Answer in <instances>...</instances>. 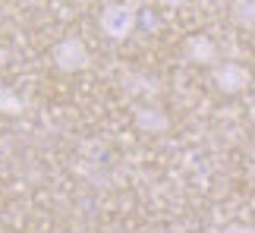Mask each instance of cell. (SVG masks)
<instances>
[{
	"label": "cell",
	"instance_id": "cell-4",
	"mask_svg": "<svg viewBox=\"0 0 255 233\" xmlns=\"http://www.w3.org/2000/svg\"><path fill=\"white\" fill-rule=\"evenodd\" d=\"M186 54L195 63H218V47H214V41L208 35H192L186 41Z\"/></svg>",
	"mask_w": 255,
	"mask_h": 233
},
{
	"label": "cell",
	"instance_id": "cell-5",
	"mask_svg": "<svg viewBox=\"0 0 255 233\" xmlns=\"http://www.w3.org/2000/svg\"><path fill=\"white\" fill-rule=\"evenodd\" d=\"M135 123H139L145 132H161V129H167V116H164L158 108H142L139 114H135Z\"/></svg>",
	"mask_w": 255,
	"mask_h": 233
},
{
	"label": "cell",
	"instance_id": "cell-8",
	"mask_svg": "<svg viewBox=\"0 0 255 233\" xmlns=\"http://www.w3.org/2000/svg\"><path fill=\"white\" fill-rule=\"evenodd\" d=\"M158 3H161V6H167V9H173V6H183L186 0H158Z\"/></svg>",
	"mask_w": 255,
	"mask_h": 233
},
{
	"label": "cell",
	"instance_id": "cell-7",
	"mask_svg": "<svg viewBox=\"0 0 255 233\" xmlns=\"http://www.w3.org/2000/svg\"><path fill=\"white\" fill-rule=\"evenodd\" d=\"M224 233H255V227H249V224H230Z\"/></svg>",
	"mask_w": 255,
	"mask_h": 233
},
{
	"label": "cell",
	"instance_id": "cell-9",
	"mask_svg": "<svg viewBox=\"0 0 255 233\" xmlns=\"http://www.w3.org/2000/svg\"><path fill=\"white\" fill-rule=\"evenodd\" d=\"M252 120H255V111H252Z\"/></svg>",
	"mask_w": 255,
	"mask_h": 233
},
{
	"label": "cell",
	"instance_id": "cell-6",
	"mask_svg": "<svg viewBox=\"0 0 255 233\" xmlns=\"http://www.w3.org/2000/svg\"><path fill=\"white\" fill-rule=\"evenodd\" d=\"M233 19H237L240 25L252 28L255 25V0H233Z\"/></svg>",
	"mask_w": 255,
	"mask_h": 233
},
{
	"label": "cell",
	"instance_id": "cell-1",
	"mask_svg": "<svg viewBox=\"0 0 255 233\" xmlns=\"http://www.w3.org/2000/svg\"><path fill=\"white\" fill-rule=\"evenodd\" d=\"M135 22H139V16H135V6L129 3H107L101 9V28L107 38H129Z\"/></svg>",
	"mask_w": 255,
	"mask_h": 233
},
{
	"label": "cell",
	"instance_id": "cell-3",
	"mask_svg": "<svg viewBox=\"0 0 255 233\" xmlns=\"http://www.w3.org/2000/svg\"><path fill=\"white\" fill-rule=\"evenodd\" d=\"M54 63H57V70H63V73L82 70V66L88 63L85 44L79 41V38H63V41L54 47Z\"/></svg>",
	"mask_w": 255,
	"mask_h": 233
},
{
	"label": "cell",
	"instance_id": "cell-2",
	"mask_svg": "<svg viewBox=\"0 0 255 233\" xmlns=\"http://www.w3.org/2000/svg\"><path fill=\"white\" fill-rule=\"evenodd\" d=\"M249 82H252V73L243 63H237V60L214 63V85H218V92H224V95H240V92L249 89Z\"/></svg>",
	"mask_w": 255,
	"mask_h": 233
}]
</instances>
